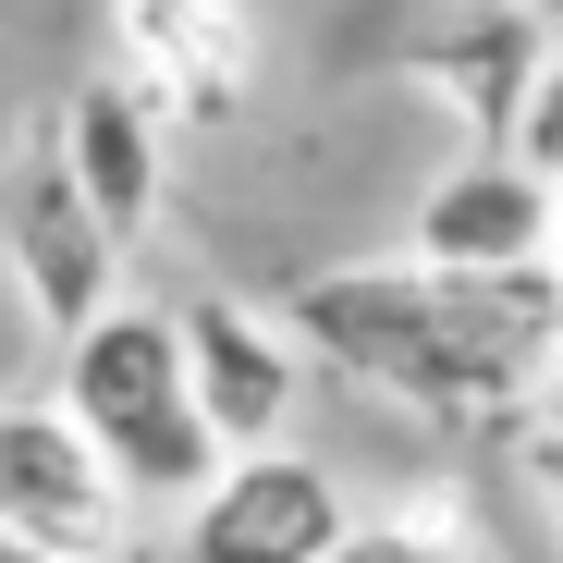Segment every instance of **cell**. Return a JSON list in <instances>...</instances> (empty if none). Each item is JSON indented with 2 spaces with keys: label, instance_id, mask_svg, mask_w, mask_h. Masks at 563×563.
Returning a JSON list of instances; mask_svg holds the SVG:
<instances>
[{
  "label": "cell",
  "instance_id": "cell-3",
  "mask_svg": "<svg viewBox=\"0 0 563 563\" xmlns=\"http://www.w3.org/2000/svg\"><path fill=\"white\" fill-rule=\"evenodd\" d=\"M0 527L74 551V563H123L135 551V490L111 478V453L74 429V405H0Z\"/></svg>",
  "mask_w": 563,
  "mask_h": 563
},
{
  "label": "cell",
  "instance_id": "cell-10",
  "mask_svg": "<svg viewBox=\"0 0 563 563\" xmlns=\"http://www.w3.org/2000/svg\"><path fill=\"white\" fill-rule=\"evenodd\" d=\"M539 49H551V25L515 13V0H490V13L441 25V37L417 49V74L478 123V147H515V111H527V86H539Z\"/></svg>",
  "mask_w": 563,
  "mask_h": 563
},
{
  "label": "cell",
  "instance_id": "cell-6",
  "mask_svg": "<svg viewBox=\"0 0 563 563\" xmlns=\"http://www.w3.org/2000/svg\"><path fill=\"white\" fill-rule=\"evenodd\" d=\"M172 331H184V380H197L221 453H257V441L295 429V405H307V343L282 331L269 307H245V295H184Z\"/></svg>",
  "mask_w": 563,
  "mask_h": 563
},
{
  "label": "cell",
  "instance_id": "cell-8",
  "mask_svg": "<svg viewBox=\"0 0 563 563\" xmlns=\"http://www.w3.org/2000/svg\"><path fill=\"white\" fill-rule=\"evenodd\" d=\"M111 49L147 86L159 111L184 123H233L245 86H257V25L245 0H111Z\"/></svg>",
  "mask_w": 563,
  "mask_h": 563
},
{
  "label": "cell",
  "instance_id": "cell-11",
  "mask_svg": "<svg viewBox=\"0 0 563 563\" xmlns=\"http://www.w3.org/2000/svg\"><path fill=\"white\" fill-rule=\"evenodd\" d=\"M331 563H465V527H453L441 503H417V515H355V527L331 539Z\"/></svg>",
  "mask_w": 563,
  "mask_h": 563
},
{
  "label": "cell",
  "instance_id": "cell-15",
  "mask_svg": "<svg viewBox=\"0 0 563 563\" xmlns=\"http://www.w3.org/2000/svg\"><path fill=\"white\" fill-rule=\"evenodd\" d=\"M0 563H74V551H37V539H13V527H0Z\"/></svg>",
  "mask_w": 563,
  "mask_h": 563
},
{
  "label": "cell",
  "instance_id": "cell-16",
  "mask_svg": "<svg viewBox=\"0 0 563 563\" xmlns=\"http://www.w3.org/2000/svg\"><path fill=\"white\" fill-rule=\"evenodd\" d=\"M515 13H539V25H563V0H515Z\"/></svg>",
  "mask_w": 563,
  "mask_h": 563
},
{
  "label": "cell",
  "instance_id": "cell-7",
  "mask_svg": "<svg viewBox=\"0 0 563 563\" xmlns=\"http://www.w3.org/2000/svg\"><path fill=\"white\" fill-rule=\"evenodd\" d=\"M563 257V197L515 147H465L417 197V269H539Z\"/></svg>",
  "mask_w": 563,
  "mask_h": 563
},
{
  "label": "cell",
  "instance_id": "cell-9",
  "mask_svg": "<svg viewBox=\"0 0 563 563\" xmlns=\"http://www.w3.org/2000/svg\"><path fill=\"white\" fill-rule=\"evenodd\" d=\"M49 159L74 172V197L99 209L123 245L159 221V184H172V147H159V99L135 74H86L74 99L49 111Z\"/></svg>",
  "mask_w": 563,
  "mask_h": 563
},
{
  "label": "cell",
  "instance_id": "cell-14",
  "mask_svg": "<svg viewBox=\"0 0 563 563\" xmlns=\"http://www.w3.org/2000/svg\"><path fill=\"white\" fill-rule=\"evenodd\" d=\"M527 405H539V429H563V355H551V380H539Z\"/></svg>",
  "mask_w": 563,
  "mask_h": 563
},
{
  "label": "cell",
  "instance_id": "cell-13",
  "mask_svg": "<svg viewBox=\"0 0 563 563\" xmlns=\"http://www.w3.org/2000/svg\"><path fill=\"white\" fill-rule=\"evenodd\" d=\"M527 465H539V490H551V515H563V429H527Z\"/></svg>",
  "mask_w": 563,
  "mask_h": 563
},
{
  "label": "cell",
  "instance_id": "cell-1",
  "mask_svg": "<svg viewBox=\"0 0 563 563\" xmlns=\"http://www.w3.org/2000/svg\"><path fill=\"white\" fill-rule=\"evenodd\" d=\"M295 343L417 417H503L563 355V257L539 269H417L355 257L295 295Z\"/></svg>",
  "mask_w": 563,
  "mask_h": 563
},
{
  "label": "cell",
  "instance_id": "cell-4",
  "mask_svg": "<svg viewBox=\"0 0 563 563\" xmlns=\"http://www.w3.org/2000/svg\"><path fill=\"white\" fill-rule=\"evenodd\" d=\"M0 269H13V307L62 343V331H86L111 295H123V233L74 197V172L49 159V135L0 172Z\"/></svg>",
  "mask_w": 563,
  "mask_h": 563
},
{
  "label": "cell",
  "instance_id": "cell-12",
  "mask_svg": "<svg viewBox=\"0 0 563 563\" xmlns=\"http://www.w3.org/2000/svg\"><path fill=\"white\" fill-rule=\"evenodd\" d=\"M515 159L563 184V49H539V86H527V111H515Z\"/></svg>",
  "mask_w": 563,
  "mask_h": 563
},
{
  "label": "cell",
  "instance_id": "cell-17",
  "mask_svg": "<svg viewBox=\"0 0 563 563\" xmlns=\"http://www.w3.org/2000/svg\"><path fill=\"white\" fill-rule=\"evenodd\" d=\"M551 197H563V184H551Z\"/></svg>",
  "mask_w": 563,
  "mask_h": 563
},
{
  "label": "cell",
  "instance_id": "cell-2",
  "mask_svg": "<svg viewBox=\"0 0 563 563\" xmlns=\"http://www.w3.org/2000/svg\"><path fill=\"white\" fill-rule=\"evenodd\" d=\"M62 405L111 453V478L135 490V515L147 503L184 515L209 490V465H221V429H209L197 380H184V331L159 307H135V295H111L86 331H62Z\"/></svg>",
  "mask_w": 563,
  "mask_h": 563
},
{
  "label": "cell",
  "instance_id": "cell-5",
  "mask_svg": "<svg viewBox=\"0 0 563 563\" xmlns=\"http://www.w3.org/2000/svg\"><path fill=\"white\" fill-rule=\"evenodd\" d=\"M355 527L343 478L295 441H257V453H221L209 490L184 503V563H331V539Z\"/></svg>",
  "mask_w": 563,
  "mask_h": 563
}]
</instances>
